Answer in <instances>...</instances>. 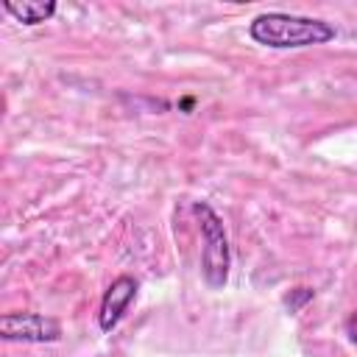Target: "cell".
<instances>
[{
	"mask_svg": "<svg viewBox=\"0 0 357 357\" xmlns=\"http://www.w3.org/2000/svg\"><path fill=\"white\" fill-rule=\"evenodd\" d=\"M3 11L8 17H14L17 22H22V25H39V22H47L56 14V3L53 0H20V3L6 0Z\"/></svg>",
	"mask_w": 357,
	"mask_h": 357,
	"instance_id": "5b68a950",
	"label": "cell"
},
{
	"mask_svg": "<svg viewBox=\"0 0 357 357\" xmlns=\"http://www.w3.org/2000/svg\"><path fill=\"white\" fill-rule=\"evenodd\" d=\"M248 33L257 45L273 47V50H290V47H312L326 45L337 36L335 25L315 17L301 14H284V11H268L251 20Z\"/></svg>",
	"mask_w": 357,
	"mask_h": 357,
	"instance_id": "6da1fadb",
	"label": "cell"
},
{
	"mask_svg": "<svg viewBox=\"0 0 357 357\" xmlns=\"http://www.w3.org/2000/svg\"><path fill=\"white\" fill-rule=\"evenodd\" d=\"M137 290H139V284H137V279L128 276V273L117 276V279L106 287V293H103V298H100V310H98V326H100V332H112V329L123 321V315L128 312L131 301L137 298Z\"/></svg>",
	"mask_w": 357,
	"mask_h": 357,
	"instance_id": "277c9868",
	"label": "cell"
},
{
	"mask_svg": "<svg viewBox=\"0 0 357 357\" xmlns=\"http://www.w3.org/2000/svg\"><path fill=\"white\" fill-rule=\"evenodd\" d=\"M192 215L198 218L201 229V276L209 290H223L229 282V268H231V248H229V234L223 229L220 215L206 204L195 201Z\"/></svg>",
	"mask_w": 357,
	"mask_h": 357,
	"instance_id": "7a4b0ae2",
	"label": "cell"
},
{
	"mask_svg": "<svg viewBox=\"0 0 357 357\" xmlns=\"http://www.w3.org/2000/svg\"><path fill=\"white\" fill-rule=\"evenodd\" d=\"M310 298H312V290H310V287H296V290H290V296H287L284 301H287V307L296 312V310H298L304 301H310Z\"/></svg>",
	"mask_w": 357,
	"mask_h": 357,
	"instance_id": "8992f818",
	"label": "cell"
},
{
	"mask_svg": "<svg viewBox=\"0 0 357 357\" xmlns=\"http://www.w3.org/2000/svg\"><path fill=\"white\" fill-rule=\"evenodd\" d=\"M0 337L8 343H56L61 324L42 312H6L0 318Z\"/></svg>",
	"mask_w": 357,
	"mask_h": 357,
	"instance_id": "3957f363",
	"label": "cell"
},
{
	"mask_svg": "<svg viewBox=\"0 0 357 357\" xmlns=\"http://www.w3.org/2000/svg\"><path fill=\"white\" fill-rule=\"evenodd\" d=\"M346 332H349V337H351V343L357 346V312H351V315L346 318Z\"/></svg>",
	"mask_w": 357,
	"mask_h": 357,
	"instance_id": "52a82bcc",
	"label": "cell"
}]
</instances>
